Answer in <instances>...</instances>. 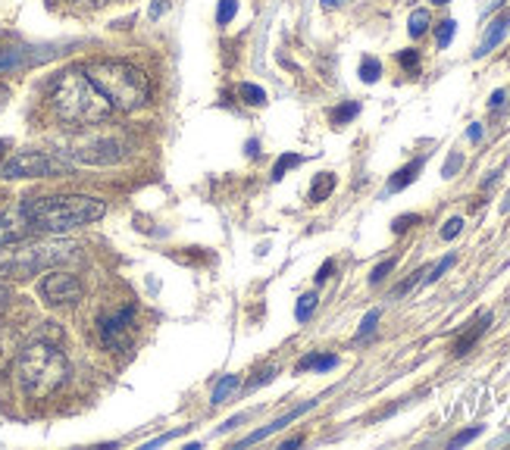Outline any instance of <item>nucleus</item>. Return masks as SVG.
<instances>
[{
    "label": "nucleus",
    "instance_id": "1",
    "mask_svg": "<svg viewBox=\"0 0 510 450\" xmlns=\"http://www.w3.org/2000/svg\"><path fill=\"white\" fill-rule=\"evenodd\" d=\"M51 107L60 122L66 126H97L110 119L113 107L101 94L85 70H63L51 82Z\"/></svg>",
    "mask_w": 510,
    "mask_h": 450
},
{
    "label": "nucleus",
    "instance_id": "2",
    "mask_svg": "<svg viewBox=\"0 0 510 450\" xmlns=\"http://www.w3.org/2000/svg\"><path fill=\"white\" fill-rule=\"evenodd\" d=\"M16 385L29 400H45L66 385L70 379V360L51 341H32L16 356Z\"/></svg>",
    "mask_w": 510,
    "mask_h": 450
},
{
    "label": "nucleus",
    "instance_id": "3",
    "mask_svg": "<svg viewBox=\"0 0 510 450\" xmlns=\"http://www.w3.org/2000/svg\"><path fill=\"white\" fill-rule=\"evenodd\" d=\"M32 229L63 235L78 225H91L107 213V203L88 194H57V197H32L22 203Z\"/></svg>",
    "mask_w": 510,
    "mask_h": 450
},
{
    "label": "nucleus",
    "instance_id": "4",
    "mask_svg": "<svg viewBox=\"0 0 510 450\" xmlns=\"http://www.w3.org/2000/svg\"><path fill=\"white\" fill-rule=\"evenodd\" d=\"M85 72L101 88L110 107L119 110V113H132L151 101V78L138 66L122 63V60H95V63L85 66Z\"/></svg>",
    "mask_w": 510,
    "mask_h": 450
},
{
    "label": "nucleus",
    "instance_id": "5",
    "mask_svg": "<svg viewBox=\"0 0 510 450\" xmlns=\"http://www.w3.org/2000/svg\"><path fill=\"white\" fill-rule=\"evenodd\" d=\"M76 244L72 241H45L35 244V248L16 254L13 260L0 263V275L7 279H29L32 273H38L41 266H57V263H66L76 257Z\"/></svg>",
    "mask_w": 510,
    "mask_h": 450
},
{
    "label": "nucleus",
    "instance_id": "6",
    "mask_svg": "<svg viewBox=\"0 0 510 450\" xmlns=\"http://www.w3.org/2000/svg\"><path fill=\"white\" fill-rule=\"evenodd\" d=\"M70 172H72L70 160L47 151H20L0 163V176L4 178H51V176H70Z\"/></svg>",
    "mask_w": 510,
    "mask_h": 450
},
{
    "label": "nucleus",
    "instance_id": "7",
    "mask_svg": "<svg viewBox=\"0 0 510 450\" xmlns=\"http://www.w3.org/2000/svg\"><path fill=\"white\" fill-rule=\"evenodd\" d=\"M63 153L85 166H110V163H119V160L126 157L128 141H122L119 135H91V138L72 141Z\"/></svg>",
    "mask_w": 510,
    "mask_h": 450
},
{
    "label": "nucleus",
    "instance_id": "8",
    "mask_svg": "<svg viewBox=\"0 0 510 450\" xmlns=\"http://www.w3.org/2000/svg\"><path fill=\"white\" fill-rule=\"evenodd\" d=\"M38 294H41V300H45L47 307H70V304H78V300H82L85 288L72 273L51 269V273L41 279Z\"/></svg>",
    "mask_w": 510,
    "mask_h": 450
},
{
    "label": "nucleus",
    "instance_id": "9",
    "mask_svg": "<svg viewBox=\"0 0 510 450\" xmlns=\"http://www.w3.org/2000/svg\"><path fill=\"white\" fill-rule=\"evenodd\" d=\"M132 319H135V307H126L116 316H107L101 323V338L110 350H126L132 344Z\"/></svg>",
    "mask_w": 510,
    "mask_h": 450
},
{
    "label": "nucleus",
    "instance_id": "10",
    "mask_svg": "<svg viewBox=\"0 0 510 450\" xmlns=\"http://www.w3.org/2000/svg\"><path fill=\"white\" fill-rule=\"evenodd\" d=\"M29 232H32V222H29V216H26V209H22V207L0 213V248L22 241Z\"/></svg>",
    "mask_w": 510,
    "mask_h": 450
},
{
    "label": "nucleus",
    "instance_id": "11",
    "mask_svg": "<svg viewBox=\"0 0 510 450\" xmlns=\"http://www.w3.org/2000/svg\"><path fill=\"white\" fill-rule=\"evenodd\" d=\"M313 406H317V400H307V404L294 406L292 413H285V416H282V419H276L273 425H267V429H260V431H254V435H248V438H244V444H257V441H263V438H269V435H273V431H279V429H285V425H292L294 419L304 416V413H307V410H313Z\"/></svg>",
    "mask_w": 510,
    "mask_h": 450
},
{
    "label": "nucleus",
    "instance_id": "12",
    "mask_svg": "<svg viewBox=\"0 0 510 450\" xmlns=\"http://www.w3.org/2000/svg\"><path fill=\"white\" fill-rule=\"evenodd\" d=\"M507 29H510V13L498 16V20L489 26V32H485L482 45L476 47V57H485V53H491V51H495V47L504 41V35H507Z\"/></svg>",
    "mask_w": 510,
    "mask_h": 450
},
{
    "label": "nucleus",
    "instance_id": "13",
    "mask_svg": "<svg viewBox=\"0 0 510 450\" xmlns=\"http://www.w3.org/2000/svg\"><path fill=\"white\" fill-rule=\"evenodd\" d=\"M489 325H491V313H482V316H479L476 323H473V329H470V331H464V335L457 338V344H454V354L464 356L466 350H470L473 344H476L479 338L485 335V329H489Z\"/></svg>",
    "mask_w": 510,
    "mask_h": 450
},
{
    "label": "nucleus",
    "instance_id": "14",
    "mask_svg": "<svg viewBox=\"0 0 510 450\" xmlns=\"http://www.w3.org/2000/svg\"><path fill=\"white\" fill-rule=\"evenodd\" d=\"M420 169H423V160H410L404 169H398L395 176L389 178V188H385V191H389V194H395V191H404L410 182H414L416 172H420Z\"/></svg>",
    "mask_w": 510,
    "mask_h": 450
},
{
    "label": "nucleus",
    "instance_id": "15",
    "mask_svg": "<svg viewBox=\"0 0 510 450\" xmlns=\"http://www.w3.org/2000/svg\"><path fill=\"white\" fill-rule=\"evenodd\" d=\"M338 366L335 354H307L304 360L298 363V372H307V369H317V372H329V369Z\"/></svg>",
    "mask_w": 510,
    "mask_h": 450
},
{
    "label": "nucleus",
    "instance_id": "16",
    "mask_svg": "<svg viewBox=\"0 0 510 450\" xmlns=\"http://www.w3.org/2000/svg\"><path fill=\"white\" fill-rule=\"evenodd\" d=\"M332 191H335V176H332V172H319L310 184V203H323Z\"/></svg>",
    "mask_w": 510,
    "mask_h": 450
},
{
    "label": "nucleus",
    "instance_id": "17",
    "mask_svg": "<svg viewBox=\"0 0 510 450\" xmlns=\"http://www.w3.org/2000/svg\"><path fill=\"white\" fill-rule=\"evenodd\" d=\"M242 385V379H238V375H223V379H219V385L213 388V397H210V404L217 406V404H223L226 397H229L232 391H235V388Z\"/></svg>",
    "mask_w": 510,
    "mask_h": 450
},
{
    "label": "nucleus",
    "instance_id": "18",
    "mask_svg": "<svg viewBox=\"0 0 510 450\" xmlns=\"http://www.w3.org/2000/svg\"><path fill=\"white\" fill-rule=\"evenodd\" d=\"M429 22H432L429 10H414V13H410V22H407V32L414 35V38H420V35H426Z\"/></svg>",
    "mask_w": 510,
    "mask_h": 450
},
{
    "label": "nucleus",
    "instance_id": "19",
    "mask_svg": "<svg viewBox=\"0 0 510 450\" xmlns=\"http://www.w3.org/2000/svg\"><path fill=\"white\" fill-rule=\"evenodd\" d=\"M298 163H304V157H298V153H282L279 163L273 166V182H282V178H285V172L292 169V166H298Z\"/></svg>",
    "mask_w": 510,
    "mask_h": 450
},
{
    "label": "nucleus",
    "instance_id": "20",
    "mask_svg": "<svg viewBox=\"0 0 510 450\" xmlns=\"http://www.w3.org/2000/svg\"><path fill=\"white\" fill-rule=\"evenodd\" d=\"M379 76H382V63H379L376 57H364V63H360V78H364L366 85L379 82Z\"/></svg>",
    "mask_w": 510,
    "mask_h": 450
},
{
    "label": "nucleus",
    "instance_id": "21",
    "mask_svg": "<svg viewBox=\"0 0 510 450\" xmlns=\"http://www.w3.org/2000/svg\"><path fill=\"white\" fill-rule=\"evenodd\" d=\"M317 304H319V298H317V291H310V294H304V298L298 300V310H294V316L300 319V323H307V319L313 316V310H317Z\"/></svg>",
    "mask_w": 510,
    "mask_h": 450
},
{
    "label": "nucleus",
    "instance_id": "22",
    "mask_svg": "<svg viewBox=\"0 0 510 450\" xmlns=\"http://www.w3.org/2000/svg\"><path fill=\"white\" fill-rule=\"evenodd\" d=\"M358 113H360V103H341V107L332 110V122H335V126H345V122H351Z\"/></svg>",
    "mask_w": 510,
    "mask_h": 450
},
{
    "label": "nucleus",
    "instance_id": "23",
    "mask_svg": "<svg viewBox=\"0 0 510 450\" xmlns=\"http://www.w3.org/2000/svg\"><path fill=\"white\" fill-rule=\"evenodd\" d=\"M238 13V0H219V10H217V22L219 26H229Z\"/></svg>",
    "mask_w": 510,
    "mask_h": 450
},
{
    "label": "nucleus",
    "instance_id": "24",
    "mask_svg": "<svg viewBox=\"0 0 510 450\" xmlns=\"http://www.w3.org/2000/svg\"><path fill=\"white\" fill-rule=\"evenodd\" d=\"M454 32H457V22L454 20H445L439 29H435V41H439V47H448L454 41Z\"/></svg>",
    "mask_w": 510,
    "mask_h": 450
},
{
    "label": "nucleus",
    "instance_id": "25",
    "mask_svg": "<svg viewBox=\"0 0 510 450\" xmlns=\"http://www.w3.org/2000/svg\"><path fill=\"white\" fill-rule=\"evenodd\" d=\"M242 97H244V103H251V107L267 103V91L257 88V85H242Z\"/></svg>",
    "mask_w": 510,
    "mask_h": 450
},
{
    "label": "nucleus",
    "instance_id": "26",
    "mask_svg": "<svg viewBox=\"0 0 510 450\" xmlns=\"http://www.w3.org/2000/svg\"><path fill=\"white\" fill-rule=\"evenodd\" d=\"M423 279H426V269H416V273L410 275L407 282H401V285H398L395 291H391V298H404V294H407V291H410V288H414V285H420Z\"/></svg>",
    "mask_w": 510,
    "mask_h": 450
},
{
    "label": "nucleus",
    "instance_id": "27",
    "mask_svg": "<svg viewBox=\"0 0 510 450\" xmlns=\"http://www.w3.org/2000/svg\"><path fill=\"white\" fill-rule=\"evenodd\" d=\"M395 263H398L395 257H389V260H382V263H379V266L370 273V282H373V285H379V282H385V275H389L391 269H395Z\"/></svg>",
    "mask_w": 510,
    "mask_h": 450
},
{
    "label": "nucleus",
    "instance_id": "28",
    "mask_svg": "<svg viewBox=\"0 0 510 450\" xmlns=\"http://www.w3.org/2000/svg\"><path fill=\"white\" fill-rule=\"evenodd\" d=\"M376 323H379V310H370L364 316V323H360V331H358V341H364L366 335H373V329H376Z\"/></svg>",
    "mask_w": 510,
    "mask_h": 450
},
{
    "label": "nucleus",
    "instance_id": "29",
    "mask_svg": "<svg viewBox=\"0 0 510 450\" xmlns=\"http://www.w3.org/2000/svg\"><path fill=\"white\" fill-rule=\"evenodd\" d=\"M479 435H482V425H473V429H466L451 438V447H464V444H470L473 438H479Z\"/></svg>",
    "mask_w": 510,
    "mask_h": 450
},
{
    "label": "nucleus",
    "instance_id": "30",
    "mask_svg": "<svg viewBox=\"0 0 510 450\" xmlns=\"http://www.w3.org/2000/svg\"><path fill=\"white\" fill-rule=\"evenodd\" d=\"M416 222H420V216L416 213H407V216H398L395 222H391V232H395V235H401V232H407L410 225H416Z\"/></svg>",
    "mask_w": 510,
    "mask_h": 450
},
{
    "label": "nucleus",
    "instance_id": "31",
    "mask_svg": "<svg viewBox=\"0 0 510 450\" xmlns=\"http://www.w3.org/2000/svg\"><path fill=\"white\" fill-rule=\"evenodd\" d=\"M460 229H464V219H460V216H454V219L445 222V229H441V238H445V241H454V238L460 235Z\"/></svg>",
    "mask_w": 510,
    "mask_h": 450
},
{
    "label": "nucleus",
    "instance_id": "32",
    "mask_svg": "<svg viewBox=\"0 0 510 450\" xmlns=\"http://www.w3.org/2000/svg\"><path fill=\"white\" fill-rule=\"evenodd\" d=\"M451 266H454V257H445V260H441L439 266H435L432 273H429V275H426V279H423V282H426V285H432V282H439L441 275H445V273H448V269H451Z\"/></svg>",
    "mask_w": 510,
    "mask_h": 450
},
{
    "label": "nucleus",
    "instance_id": "33",
    "mask_svg": "<svg viewBox=\"0 0 510 450\" xmlns=\"http://www.w3.org/2000/svg\"><path fill=\"white\" fill-rule=\"evenodd\" d=\"M398 63H401L404 70L414 72L416 66H420V53H416V51H401V53H398Z\"/></svg>",
    "mask_w": 510,
    "mask_h": 450
},
{
    "label": "nucleus",
    "instance_id": "34",
    "mask_svg": "<svg viewBox=\"0 0 510 450\" xmlns=\"http://www.w3.org/2000/svg\"><path fill=\"white\" fill-rule=\"evenodd\" d=\"M16 63H20V51H0V70H10Z\"/></svg>",
    "mask_w": 510,
    "mask_h": 450
},
{
    "label": "nucleus",
    "instance_id": "35",
    "mask_svg": "<svg viewBox=\"0 0 510 450\" xmlns=\"http://www.w3.org/2000/svg\"><path fill=\"white\" fill-rule=\"evenodd\" d=\"M460 163H464V157H460V153H454V157H451V160H448V163H445V169H441V176H445V178H451L454 172L460 169Z\"/></svg>",
    "mask_w": 510,
    "mask_h": 450
},
{
    "label": "nucleus",
    "instance_id": "36",
    "mask_svg": "<svg viewBox=\"0 0 510 450\" xmlns=\"http://www.w3.org/2000/svg\"><path fill=\"white\" fill-rule=\"evenodd\" d=\"M72 4L82 10H101V7H107V4H113V0H72Z\"/></svg>",
    "mask_w": 510,
    "mask_h": 450
},
{
    "label": "nucleus",
    "instance_id": "37",
    "mask_svg": "<svg viewBox=\"0 0 510 450\" xmlns=\"http://www.w3.org/2000/svg\"><path fill=\"white\" fill-rule=\"evenodd\" d=\"M332 269H335V263H332V260H325L323 266H319V273H317V285H323V282L329 279V275H332Z\"/></svg>",
    "mask_w": 510,
    "mask_h": 450
},
{
    "label": "nucleus",
    "instance_id": "38",
    "mask_svg": "<svg viewBox=\"0 0 510 450\" xmlns=\"http://www.w3.org/2000/svg\"><path fill=\"white\" fill-rule=\"evenodd\" d=\"M273 375H276V369H263V372H257V379L251 381V388H257V385H267V381H273Z\"/></svg>",
    "mask_w": 510,
    "mask_h": 450
},
{
    "label": "nucleus",
    "instance_id": "39",
    "mask_svg": "<svg viewBox=\"0 0 510 450\" xmlns=\"http://www.w3.org/2000/svg\"><path fill=\"white\" fill-rule=\"evenodd\" d=\"M163 10H169V0H153L151 20H160V16H163Z\"/></svg>",
    "mask_w": 510,
    "mask_h": 450
},
{
    "label": "nucleus",
    "instance_id": "40",
    "mask_svg": "<svg viewBox=\"0 0 510 450\" xmlns=\"http://www.w3.org/2000/svg\"><path fill=\"white\" fill-rule=\"evenodd\" d=\"M504 101H507V91H495V94H491V101H489V107L498 110V107H504Z\"/></svg>",
    "mask_w": 510,
    "mask_h": 450
},
{
    "label": "nucleus",
    "instance_id": "41",
    "mask_svg": "<svg viewBox=\"0 0 510 450\" xmlns=\"http://www.w3.org/2000/svg\"><path fill=\"white\" fill-rule=\"evenodd\" d=\"M7 101H10V88L7 85H0V110L7 107Z\"/></svg>",
    "mask_w": 510,
    "mask_h": 450
},
{
    "label": "nucleus",
    "instance_id": "42",
    "mask_svg": "<svg viewBox=\"0 0 510 450\" xmlns=\"http://www.w3.org/2000/svg\"><path fill=\"white\" fill-rule=\"evenodd\" d=\"M466 135H470V141H479V138H482V126L476 122V126H470V132H466Z\"/></svg>",
    "mask_w": 510,
    "mask_h": 450
},
{
    "label": "nucleus",
    "instance_id": "43",
    "mask_svg": "<svg viewBox=\"0 0 510 450\" xmlns=\"http://www.w3.org/2000/svg\"><path fill=\"white\" fill-rule=\"evenodd\" d=\"M7 300H10L7 288H0V316H4V310H7Z\"/></svg>",
    "mask_w": 510,
    "mask_h": 450
},
{
    "label": "nucleus",
    "instance_id": "44",
    "mask_svg": "<svg viewBox=\"0 0 510 450\" xmlns=\"http://www.w3.org/2000/svg\"><path fill=\"white\" fill-rule=\"evenodd\" d=\"M338 4H345V0H323V7H325V10H332V7H338Z\"/></svg>",
    "mask_w": 510,
    "mask_h": 450
},
{
    "label": "nucleus",
    "instance_id": "45",
    "mask_svg": "<svg viewBox=\"0 0 510 450\" xmlns=\"http://www.w3.org/2000/svg\"><path fill=\"white\" fill-rule=\"evenodd\" d=\"M4 153H7V141H0V163H4Z\"/></svg>",
    "mask_w": 510,
    "mask_h": 450
},
{
    "label": "nucleus",
    "instance_id": "46",
    "mask_svg": "<svg viewBox=\"0 0 510 450\" xmlns=\"http://www.w3.org/2000/svg\"><path fill=\"white\" fill-rule=\"evenodd\" d=\"M432 4H439V7H441V4H451V0H432Z\"/></svg>",
    "mask_w": 510,
    "mask_h": 450
}]
</instances>
